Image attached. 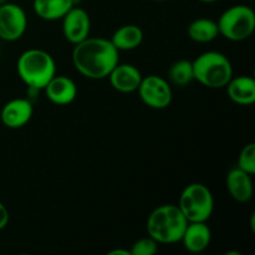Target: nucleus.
Instances as JSON below:
<instances>
[{"instance_id":"obj_4","label":"nucleus","mask_w":255,"mask_h":255,"mask_svg":"<svg viewBox=\"0 0 255 255\" xmlns=\"http://www.w3.org/2000/svg\"><path fill=\"white\" fill-rule=\"evenodd\" d=\"M193 66L194 80L208 89H223L233 77V66L228 57L218 51H206L198 55Z\"/></svg>"},{"instance_id":"obj_21","label":"nucleus","mask_w":255,"mask_h":255,"mask_svg":"<svg viewBox=\"0 0 255 255\" xmlns=\"http://www.w3.org/2000/svg\"><path fill=\"white\" fill-rule=\"evenodd\" d=\"M158 251V243L151 237H144L132 244L129 249L131 255H154Z\"/></svg>"},{"instance_id":"obj_12","label":"nucleus","mask_w":255,"mask_h":255,"mask_svg":"<svg viewBox=\"0 0 255 255\" xmlns=\"http://www.w3.org/2000/svg\"><path fill=\"white\" fill-rule=\"evenodd\" d=\"M44 90L46 92L47 99L57 106L70 105L77 96V86L74 80L67 76H62V75L60 76L55 75L47 82Z\"/></svg>"},{"instance_id":"obj_17","label":"nucleus","mask_w":255,"mask_h":255,"mask_svg":"<svg viewBox=\"0 0 255 255\" xmlns=\"http://www.w3.org/2000/svg\"><path fill=\"white\" fill-rule=\"evenodd\" d=\"M110 40L119 51H129L137 49L142 44L143 31L137 25L127 24L119 27Z\"/></svg>"},{"instance_id":"obj_18","label":"nucleus","mask_w":255,"mask_h":255,"mask_svg":"<svg viewBox=\"0 0 255 255\" xmlns=\"http://www.w3.org/2000/svg\"><path fill=\"white\" fill-rule=\"evenodd\" d=\"M219 35L217 21L207 17H199L193 20L188 26V36L193 41L206 44L216 40Z\"/></svg>"},{"instance_id":"obj_7","label":"nucleus","mask_w":255,"mask_h":255,"mask_svg":"<svg viewBox=\"0 0 255 255\" xmlns=\"http://www.w3.org/2000/svg\"><path fill=\"white\" fill-rule=\"evenodd\" d=\"M138 95L146 106L154 110H163L172 102V89L169 82L158 75L142 77Z\"/></svg>"},{"instance_id":"obj_20","label":"nucleus","mask_w":255,"mask_h":255,"mask_svg":"<svg viewBox=\"0 0 255 255\" xmlns=\"http://www.w3.org/2000/svg\"><path fill=\"white\" fill-rule=\"evenodd\" d=\"M238 168L247 172L251 176L255 174V143L246 144L238 157Z\"/></svg>"},{"instance_id":"obj_1","label":"nucleus","mask_w":255,"mask_h":255,"mask_svg":"<svg viewBox=\"0 0 255 255\" xmlns=\"http://www.w3.org/2000/svg\"><path fill=\"white\" fill-rule=\"evenodd\" d=\"M119 52L111 40L89 36L75 45L72 64L82 76L102 80L109 77L110 72L120 62Z\"/></svg>"},{"instance_id":"obj_15","label":"nucleus","mask_w":255,"mask_h":255,"mask_svg":"<svg viewBox=\"0 0 255 255\" xmlns=\"http://www.w3.org/2000/svg\"><path fill=\"white\" fill-rule=\"evenodd\" d=\"M226 87L234 104L251 106L255 102V80L252 76L232 77Z\"/></svg>"},{"instance_id":"obj_23","label":"nucleus","mask_w":255,"mask_h":255,"mask_svg":"<svg viewBox=\"0 0 255 255\" xmlns=\"http://www.w3.org/2000/svg\"><path fill=\"white\" fill-rule=\"evenodd\" d=\"M107 255H131V254H129V251H126V249H114V251L109 252Z\"/></svg>"},{"instance_id":"obj_16","label":"nucleus","mask_w":255,"mask_h":255,"mask_svg":"<svg viewBox=\"0 0 255 255\" xmlns=\"http://www.w3.org/2000/svg\"><path fill=\"white\" fill-rule=\"evenodd\" d=\"M75 5V0H34V11L46 21L60 20Z\"/></svg>"},{"instance_id":"obj_8","label":"nucleus","mask_w":255,"mask_h":255,"mask_svg":"<svg viewBox=\"0 0 255 255\" xmlns=\"http://www.w3.org/2000/svg\"><path fill=\"white\" fill-rule=\"evenodd\" d=\"M27 27V17L24 9L14 2L0 5V39L6 41L19 40Z\"/></svg>"},{"instance_id":"obj_3","label":"nucleus","mask_w":255,"mask_h":255,"mask_svg":"<svg viewBox=\"0 0 255 255\" xmlns=\"http://www.w3.org/2000/svg\"><path fill=\"white\" fill-rule=\"evenodd\" d=\"M20 79L29 89L44 90L56 75V64L51 55L41 49H29L22 52L16 62Z\"/></svg>"},{"instance_id":"obj_26","label":"nucleus","mask_w":255,"mask_h":255,"mask_svg":"<svg viewBox=\"0 0 255 255\" xmlns=\"http://www.w3.org/2000/svg\"><path fill=\"white\" fill-rule=\"evenodd\" d=\"M153 1H164V0H153Z\"/></svg>"},{"instance_id":"obj_2","label":"nucleus","mask_w":255,"mask_h":255,"mask_svg":"<svg viewBox=\"0 0 255 255\" xmlns=\"http://www.w3.org/2000/svg\"><path fill=\"white\" fill-rule=\"evenodd\" d=\"M188 221L178 206L163 204L151 212L147 219V233L158 244L181 242Z\"/></svg>"},{"instance_id":"obj_24","label":"nucleus","mask_w":255,"mask_h":255,"mask_svg":"<svg viewBox=\"0 0 255 255\" xmlns=\"http://www.w3.org/2000/svg\"><path fill=\"white\" fill-rule=\"evenodd\" d=\"M199 1L207 2V4H208V2H214V1H217V0H199Z\"/></svg>"},{"instance_id":"obj_25","label":"nucleus","mask_w":255,"mask_h":255,"mask_svg":"<svg viewBox=\"0 0 255 255\" xmlns=\"http://www.w3.org/2000/svg\"><path fill=\"white\" fill-rule=\"evenodd\" d=\"M4 2H6V0H0V5L4 4Z\"/></svg>"},{"instance_id":"obj_10","label":"nucleus","mask_w":255,"mask_h":255,"mask_svg":"<svg viewBox=\"0 0 255 255\" xmlns=\"http://www.w3.org/2000/svg\"><path fill=\"white\" fill-rule=\"evenodd\" d=\"M34 106L29 99H14L6 102L0 112V119L7 128H21L31 120Z\"/></svg>"},{"instance_id":"obj_13","label":"nucleus","mask_w":255,"mask_h":255,"mask_svg":"<svg viewBox=\"0 0 255 255\" xmlns=\"http://www.w3.org/2000/svg\"><path fill=\"white\" fill-rule=\"evenodd\" d=\"M212 241L211 228L207 222H188L181 242L189 253H202L208 248Z\"/></svg>"},{"instance_id":"obj_19","label":"nucleus","mask_w":255,"mask_h":255,"mask_svg":"<svg viewBox=\"0 0 255 255\" xmlns=\"http://www.w3.org/2000/svg\"><path fill=\"white\" fill-rule=\"evenodd\" d=\"M168 77L171 82L176 86H186L193 81V66L189 60H178L171 65L168 71Z\"/></svg>"},{"instance_id":"obj_14","label":"nucleus","mask_w":255,"mask_h":255,"mask_svg":"<svg viewBox=\"0 0 255 255\" xmlns=\"http://www.w3.org/2000/svg\"><path fill=\"white\" fill-rule=\"evenodd\" d=\"M227 188L234 201L247 203L252 199L254 193L252 176L241 168H233L227 176Z\"/></svg>"},{"instance_id":"obj_11","label":"nucleus","mask_w":255,"mask_h":255,"mask_svg":"<svg viewBox=\"0 0 255 255\" xmlns=\"http://www.w3.org/2000/svg\"><path fill=\"white\" fill-rule=\"evenodd\" d=\"M111 86L124 94H129L138 90L142 81L141 71L134 65L117 64L109 75Z\"/></svg>"},{"instance_id":"obj_9","label":"nucleus","mask_w":255,"mask_h":255,"mask_svg":"<svg viewBox=\"0 0 255 255\" xmlns=\"http://www.w3.org/2000/svg\"><path fill=\"white\" fill-rule=\"evenodd\" d=\"M62 32L65 39L76 45L87 39L91 30V20L85 9L72 6L62 17Z\"/></svg>"},{"instance_id":"obj_5","label":"nucleus","mask_w":255,"mask_h":255,"mask_svg":"<svg viewBox=\"0 0 255 255\" xmlns=\"http://www.w3.org/2000/svg\"><path fill=\"white\" fill-rule=\"evenodd\" d=\"M219 35L231 41H243L253 35L255 12L248 5H233L219 16L217 21Z\"/></svg>"},{"instance_id":"obj_6","label":"nucleus","mask_w":255,"mask_h":255,"mask_svg":"<svg viewBox=\"0 0 255 255\" xmlns=\"http://www.w3.org/2000/svg\"><path fill=\"white\" fill-rule=\"evenodd\" d=\"M178 208L188 222H207L214 211L211 189L202 183H191L182 191Z\"/></svg>"},{"instance_id":"obj_22","label":"nucleus","mask_w":255,"mask_h":255,"mask_svg":"<svg viewBox=\"0 0 255 255\" xmlns=\"http://www.w3.org/2000/svg\"><path fill=\"white\" fill-rule=\"evenodd\" d=\"M9 223V211L6 209V207L0 202V231L4 229L5 227Z\"/></svg>"}]
</instances>
